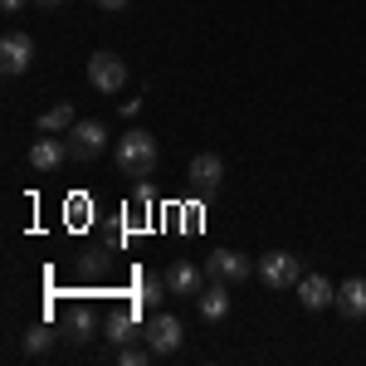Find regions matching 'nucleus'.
Listing matches in <instances>:
<instances>
[{
	"mask_svg": "<svg viewBox=\"0 0 366 366\" xmlns=\"http://www.w3.org/2000/svg\"><path fill=\"white\" fill-rule=\"evenodd\" d=\"M113 162H117V171H127V176H147V171H157V137L142 132V127L122 132Z\"/></svg>",
	"mask_w": 366,
	"mask_h": 366,
	"instance_id": "1",
	"label": "nucleus"
},
{
	"mask_svg": "<svg viewBox=\"0 0 366 366\" xmlns=\"http://www.w3.org/2000/svg\"><path fill=\"white\" fill-rule=\"evenodd\" d=\"M142 337H147V347H152L157 357H171V352H181V342H186V322L171 317V312H157V317H147Z\"/></svg>",
	"mask_w": 366,
	"mask_h": 366,
	"instance_id": "2",
	"label": "nucleus"
},
{
	"mask_svg": "<svg viewBox=\"0 0 366 366\" xmlns=\"http://www.w3.org/2000/svg\"><path fill=\"white\" fill-rule=\"evenodd\" d=\"M259 279H264V288H298L303 264H298L288 249H269L264 259H259Z\"/></svg>",
	"mask_w": 366,
	"mask_h": 366,
	"instance_id": "3",
	"label": "nucleus"
},
{
	"mask_svg": "<svg viewBox=\"0 0 366 366\" xmlns=\"http://www.w3.org/2000/svg\"><path fill=\"white\" fill-rule=\"evenodd\" d=\"M88 84L98 88V93H122L127 84V64L108 49H98V54H88Z\"/></svg>",
	"mask_w": 366,
	"mask_h": 366,
	"instance_id": "4",
	"label": "nucleus"
},
{
	"mask_svg": "<svg viewBox=\"0 0 366 366\" xmlns=\"http://www.w3.org/2000/svg\"><path fill=\"white\" fill-rule=\"evenodd\" d=\"M103 147H108V127H103V122L88 117V122H74V127H69V157H74V162H93Z\"/></svg>",
	"mask_w": 366,
	"mask_h": 366,
	"instance_id": "5",
	"label": "nucleus"
},
{
	"mask_svg": "<svg viewBox=\"0 0 366 366\" xmlns=\"http://www.w3.org/2000/svg\"><path fill=\"white\" fill-rule=\"evenodd\" d=\"M205 274L220 283H244L254 274V264L244 259L239 249H210V259H205Z\"/></svg>",
	"mask_w": 366,
	"mask_h": 366,
	"instance_id": "6",
	"label": "nucleus"
},
{
	"mask_svg": "<svg viewBox=\"0 0 366 366\" xmlns=\"http://www.w3.org/2000/svg\"><path fill=\"white\" fill-rule=\"evenodd\" d=\"M29 64H34V39L29 34H5L0 39V69L15 79V74H25Z\"/></svg>",
	"mask_w": 366,
	"mask_h": 366,
	"instance_id": "7",
	"label": "nucleus"
},
{
	"mask_svg": "<svg viewBox=\"0 0 366 366\" xmlns=\"http://www.w3.org/2000/svg\"><path fill=\"white\" fill-rule=\"evenodd\" d=\"M186 176H191V186H196L200 196H210V191H215V186L225 181V162H220L215 152H200V157H191Z\"/></svg>",
	"mask_w": 366,
	"mask_h": 366,
	"instance_id": "8",
	"label": "nucleus"
},
{
	"mask_svg": "<svg viewBox=\"0 0 366 366\" xmlns=\"http://www.w3.org/2000/svg\"><path fill=\"white\" fill-rule=\"evenodd\" d=\"M69 162V142H59L54 132H44L39 142H29V171H59Z\"/></svg>",
	"mask_w": 366,
	"mask_h": 366,
	"instance_id": "9",
	"label": "nucleus"
},
{
	"mask_svg": "<svg viewBox=\"0 0 366 366\" xmlns=\"http://www.w3.org/2000/svg\"><path fill=\"white\" fill-rule=\"evenodd\" d=\"M298 298H303V308H308V312L332 308V303H337V283L322 279V274H303V279H298Z\"/></svg>",
	"mask_w": 366,
	"mask_h": 366,
	"instance_id": "10",
	"label": "nucleus"
},
{
	"mask_svg": "<svg viewBox=\"0 0 366 366\" xmlns=\"http://www.w3.org/2000/svg\"><path fill=\"white\" fill-rule=\"evenodd\" d=\"M337 312H342V317H352V322H362V317H366V279H342Z\"/></svg>",
	"mask_w": 366,
	"mask_h": 366,
	"instance_id": "11",
	"label": "nucleus"
},
{
	"mask_svg": "<svg viewBox=\"0 0 366 366\" xmlns=\"http://www.w3.org/2000/svg\"><path fill=\"white\" fill-rule=\"evenodd\" d=\"M196 303H200V317H205V322H220V317L229 312V288L215 279L210 288H200V293H196Z\"/></svg>",
	"mask_w": 366,
	"mask_h": 366,
	"instance_id": "12",
	"label": "nucleus"
},
{
	"mask_svg": "<svg viewBox=\"0 0 366 366\" xmlns=\"http://www.w3.org/2000/svg\"><path fill=\"white\" fill-rule=\"evenodd\" d=\"M167 288H171V293H200L205 283H200V269H196V264L176 259V264L167 269Z\"/></svg>",
	"mask_w": 366,
	"mask_h": 366,
	"instance_id": "13",
	"label": "nucleus"
},
{
	"mask_svg": "<svg viewBox=\"0 0 366 366\" xmlns=\"http://www.w3.org/2000/svg\"><path fill=\"white\" fill-rule=\"evenodd\" d=\"M103 332H108V342H113V347H127V342L142 337V327L132 322V312H113V317L103 322Z\"/></svg>",
	"mask_w": 366,
	"mask_h": 366,
	"instance_id": "14",
	"label": "nucleus"
},
{
	"mask_svg": "<svg viewBox=\"0 0 366 366\" xmlns=\"http://www.w3.org/2000/svg\"><path fill=\"white\" fill-rule=\"evenodd\" d=\"M108 264H113V249H108V244H93V249L79 254V274H84V279H98V274H108Z\"/></svg>",
	"mask_w": 366,
	"mask_h": 366,
	"instance_id": "15",
	"label": "nucleus"
},
{
	"mask_svg": "<svg viewBox=\"0 0 366 366\" xmlns=\"http://www.w3.org/2000/svg\"><path fill=\"white\" fill-rule=\"evenodd\" d=\"M79 117H74V108L69 103H54L49 113H39L34 117V132H64V127H74Z\"/></svg>",
	"mask_w": 366,
	"mask_h": 366,
	"instance_id": "16",
	"label": "nucleus"
},
{
	"mask_svg": "<svg viewBox=\"0 0 366 366\" xmlns=\"http://www.w3.org/2000/svg\"><path fill=\"white\" fill-rule=\"evenodd\" d=\"M49 347H54V327H49V322H34L25 332V357H44Z\"/></svg>",
	"mask_w": 366,
	"mask_h": 366,
	"instance_id": "17",
	"label": "nucleus"
},
{
	"mask_svg": "<svg viewBox=\"0 0 366 366\" xmlns=\"http://www.w3.org/2000/svg\"><path fill=\"white\" fill-rule=\"evenodd\" d=\"M162 293H167V279H152V274H147V279L137 283V298L147 303V308H152V303H162Z\"/></svg>",
	"mask_w": 366,
	"mask_h": 366,
	"instance_id": "18",
	"label": "nucleus"
},
{
	"mask_svg": "<svg viewBox=\"0 0 366 366\" xmlns=\"http://www.w3.org/2000/svg\"><path fill=\"white\" fill-rule=\"evenodd\" d=\"M152 357H157V352H152V347H137V342H127V347L117 352V362H122V366H147Z\"/></svg>",
	"mask_w": 366,
	"mask_h": 366,
	"instance_id": "19",
	"label": "nucleus"
},
{
	"mask_svg": "<svg viewBox=\"0 0 366 366\" xmlns=\"http://www.w3.org/2000/svg\"><path fill=\"white\" fill-rule=\"evenodd\" d=\"M88 332H93V317H88V308H74V312H69V337L84 342Z\"/></svg>",
	"mask_w": 366,
	"mask_h": 366,
	"instance_id": "20",
	"label": "nucleus"
},
{
	"mask_svg": "<svg viewBox=\"0 0 366 366\" xmlns=\"http://www.w3.org/2000/svg\"><path fill=\"white\" fill-rule=\"evenodd\" d=\"M29 0H0V10H5V15H15V10H25Z\"/></svg>",
	"mask_w": 366,
	"mask_h": 366,
	"instance_id": "21",
	"label": "nucleus"
},
{
	"mask_svg": "<svg viewBox=\"0 0 366 366\" xmlns=\"http://www.w3.org/2000/svg\"><path fill=\"white\" fill-rule=\"evenodd\" d=\"M39 10H59V5H69V0H34Z\"/></svg>",
	"mask_w": 366,
	"mask_h": 366,
	"instance_id": "22",
	"label": "nucleus"
},
{
	"mask_svg": "<svg viewBox=\"0 0 366 366\" xmlns=\"http://www.w3.org/2000/svg\"><path fill=\"white\" fill-rule=\"evenodd\" d=\"M103 10H122V5H132V0H98Z\"/></svg>",
	"mask_w": 366,
	"mask_h": 366,
	"instance_id": "23",
	"label": "nucleus"
}]
</instances>
